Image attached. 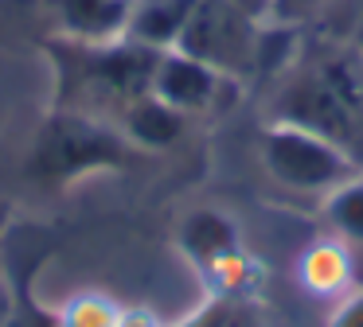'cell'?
<instances>
[{"label": "cell", "mask_w": 363, "mask_h": 327, "mask_svg": "<svg viewBox=\"0 0 363 327\" xmlns=\"http://www.w3.org/2000/svg\"><path fill=\"white\" fill-rule=\"evenodd\" d=\"M129 160H133V144L118 125L51 105L28 152V176L43 187H67L94 171L125 168Z\"/></svg>", "instance_id": "obj_1"}, {"label": "cell", "mask_w": 363, "mask_h": 327, "mask_svg": "<svg viewBox=\"0 0 363 327\" xmlns=\"http://www.w3.org/2000/svg\"><path fill=\"white\" fill-rule=\"evenodd\" d=\"M246 20L250 16L238 12L227 0H196L188 23H184V35L176 43V51L199 59L211 70H238L250 59V35H246Z\"/></svg>", "instance_id": "obj_2"}, {"label": "cell", "mask_w": 363, "mask_h": 327, "mask_svg": "<svg viewBox=\"0 0 363 327\" xmlns=\"http://www.w3.org/2000/svg\"><path fill=\"white\" fill-rule=\"evenodd\" d=\"M51 39L67 43H113L125 39L133 0H40Z\"/></svg>", "instance_id": "obj_3"}, {"label": "cell", "mask_w": 363, "mask_h": 327, "mask_svg": "<svg viewBox=\"0 0 363 327\" xmlns=\"http://www.w3.org/2000/svg\"><path fill=\"white\" fill-rule=\"evenodd\" d=\"M215 86H219V70L203 67L199 59L184 51H160L157 70H152V93L176 113H191L211 101Z\"/></svg>", "instance_id": "obj_4"}, {"label": "cell", "mask_w": 363, "mask_h": 327, "mask_svg": "<svg viewBox=\"0 0 363 327\" xmlns=\"http://www.w3.org/2000/svg\"><path fill=\"white\" fill-rule=\"evenodd\" d=\"M191 8H196V0H133L125 39L149 47V51H168L180 43Z\"/></svg>", "instance_id": "obj_5"}, {"label": "cell", "mask_w": 363, "mask_h": 327, "mask_svg": "<svg viewBox=\"0 0 363 327\" xmlns=\"http://www.w3.org/2000/svg\"><path fill=\"white\" fill-rule=\"evenodd\" d=\"M180 117L184 113H176L172 105H164L157 93H145L141 101H133V105L121 113L118 129L125 132L129 144L164 148V144H172V140L180 137Z\"/></svg>", "instance_id": "obj_6"}, {"label": "cell", "mask_w": 363, "mask_h": 327, "mask_svg": "<svg viewBox=\"0 0 363 327\" xmlns=\"http://www.w3.org/2000/svg\"><path fill=\"white\" fill-rule=\"evenodd\" d=\"M125 311L113 308L106 296H74L59 311V327H121Z\"/></svg>", "instance_id": "obj_7"}, {"label": "cell", "mask_w": 363, "mask_h": 327, "mask_svg": "<svg viewBox=\"0 0 363 327\" xmlns=\"http://www.w3.org/2000/svg\"><path fill=\"white\" fill-rule=\"evenodd\" d=\"M227 4H235V8H238V12H246V16H254V12H258V8H262V4H266V0H227Z\"/></svg>", "instance_id": "obj_8"}]
</instances>
